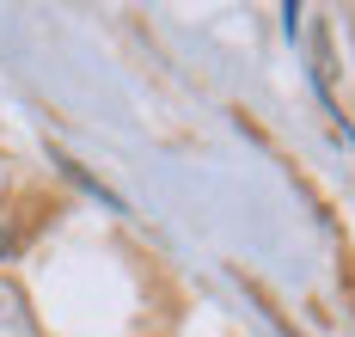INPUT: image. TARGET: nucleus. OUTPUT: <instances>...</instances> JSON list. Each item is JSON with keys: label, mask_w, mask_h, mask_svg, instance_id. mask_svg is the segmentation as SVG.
<instances>
[{"label": "nucleus", "mask_w": 355, "mask_h": 337, "mask_svg": "<svg viewBox=\"0 0 355 337\" xmlns=\"http://www.w3.org/2000/svg\"><path fill=\"white\" fill-rule=\"evenodd\" d=\"M0 337H37V319H31V300L12 276H0Z\"/></svg>", "instance_id": "f257e3e1"}]
</instances>
